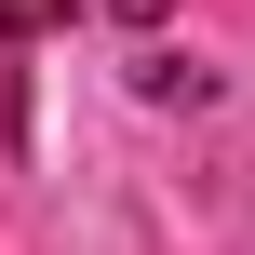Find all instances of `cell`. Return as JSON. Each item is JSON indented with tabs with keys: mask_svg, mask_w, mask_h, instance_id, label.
I'll return each instance as SVG.
<instances>
[{
	"mask_svg": "<svg viewBox=\"0 0 255 255\" xmlns=\"http://www.w3.org/2000/svg\"><path fill=\"white\" fill-rule=\"evenodd\" d=\"M94 13H121V27H161V0H94Z\"/></svg>",
	"mask_w": 255,
	"mask_h": 255,
	"instance_id": "3957f363",
	"label": "cell"
},
{
	"mask_svg": "<svg viewBox=\"0 0 255 255\" xmlns=\"http://www.w3.org/2000/svg\"><path fill=\"white\" fill-rule=\"evenodd\" d=\"M54 13H67V0H0V40H40Z\"/></svg>",
	"mask_w": 255,
	"mask_h": 255,
	"instance_id": "7a4b0ae2",
	"label": "cell"
},
{
	"mask_svg": "<svg viewBox=\"0 0 255 255\" xmlns=\"http://www.w3.org/2000/svg\"><path fill=\"white\" fill-rule=\"evenodd\" d=\"M134 94H148V108H202V94H215V67H188V54H148V67H134Z\"/></svg>",
	"mask_w": 255,
	"mask_h": 255,
	"instance_id": "6da1fadb",
	"label": "cell"
}]
</instances>
